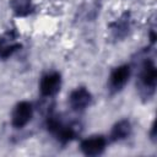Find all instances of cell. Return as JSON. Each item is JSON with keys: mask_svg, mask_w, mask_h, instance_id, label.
Listing matches in <instances>:
<instances>
[{"mask_svg": "<svg viewBox=\"0 0 157 157\" xmlns=\"http://www.w3.org/2000/svg\"><path fill=\"white\" fill-rule=\"evenodd\" d=\"M32 115H33L32 104L29 102H20L12 112L11 123L15 128L21 129L29 123V120L32 119Z\"/></svg>", "mask_w": 157, "mask_h": 157, "instance_id": "1", "label": "cell"}, {"mask_svg": "<svg viewBox=\"0 0 157 157\" xmlns=\"http://www.w3.org/2000/svg\"><path fill=\"white\" fill-rule=\"evenodd\" d=\"M61 86V77L58 72L45 74L39 82V91L44 97H52L59 92Z\"/></svg>", "mask_w": 157, "mask_h": 157, "instance_id": "2", "label": "cell"}, {"mask_svg": "<svg viewBox=\"0 0 157 157\" xmlns=\"http://www.w3.org/2000/svg\"><path fill=\"white\" fill-rule=\"evenodd\" d=\"M107 146V140L102 135L90 136L81 141L80 148L86 156H98L101 155Z\"/></svg>", "mask_w": 157, "mask_h": 157, "instance_id": "3", "label": "cell"}, {"mask_svg": "<svg viewBox=\"0 0 157 157\" xmlns=\"http://www.w3.org/2000/svg\"><path fill=\"white\" fill-rule=\"evenodd\" d=\"M131 70L129 65H120L118 67H115L109 76V87L113 92H118L120 91L126 82L129 81Z\"/></svg>", "mask_w": 157, "mask_h": 157, "instance_id": "4", "label": "cell"}, {"mask_svg": "<svg viewBox=\"0 0 157 157\" xmlns=\"http://www.w3.org/2000/svg\"><path fill=\"white\" fill-rule=\"evenodd\" d=\"M91 102H92V96L90 91L86 90L85 87H77L70 93L69 97V103L71 108L76 112H81L86 109L91 104Z\"/></svg>", "mask_w": 157, "mask_h": 157, "instance_id": "5", "label": "cell"}, {"mask_svg": "<svg viewBox=\"0 0 157 157\" xmlns=\"http://www.w3.org/2000/svg\"><path fill=\"white\" fill-rule=\"evenodd\" d=\"M156 78H157V71L156 66L152 60H146L142 64L141 72H140V82L146 90H155L156 86Z\"/></svg>", "mask_w": 157, "mask_h": 157, "instance_id": "6", "label": "cell"}, {"mask_svg": "<svg viewBox=\"0 0 157 157\" xmlns=\"http://www.w3.org/2000/svg\"><path fill=\"white\" fill-rule=\"evenodd\" d=\"M20 48V43L16 42L13 32H6L0 38V59L9 58Z\"/></svg>", "mask_w": 157, "mask_h": 157, "instance_id": "7", "label": "cell"}, {"mask_svg": "<svg viewBox=\"0 0 157 157\" xmlns=\"http://www.w3.org/2000/svg\"><path fill=\"white\" fill-rule=\"evenodd\" d=\"M131 134V124L129 120L123 119L120 121H118L110 131V140L113 141H120L126 139L129 135Z\"/></svg>", "mask_w": 157, "mask_h": 157, "instance_id": "8", "label": "cell"}, {"mask_svg": "<svg viewBox=\"0 0 157 157\" xmlns=\"http://www.w3.org/2000/svg\"><path fill=\"white\" fill-rule=\"evenodd\" d=\"M10 6L17 16H27L33 10L32 0H11Z\"/></svg>", "mask_w": 157, "mask_h": 157, "instance_id": "9", "label": "cell"}]
</instances>
